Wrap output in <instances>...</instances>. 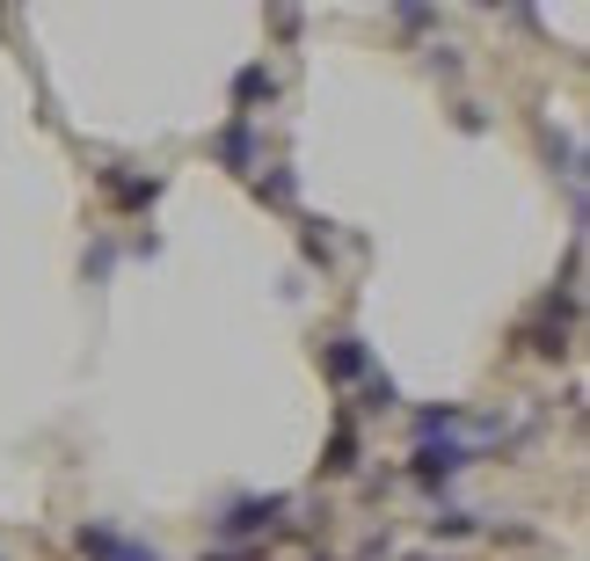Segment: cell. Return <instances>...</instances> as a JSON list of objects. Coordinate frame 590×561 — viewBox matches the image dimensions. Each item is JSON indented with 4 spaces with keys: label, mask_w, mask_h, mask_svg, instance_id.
<instances>
[{
    "label": "cell",
    "mask_w": 590,
    "mask_h": 561,
    "mask_svg": "<svg viewBox=\"0 0 590 561\" xmlns=\"http://www.w3.org/2000/svg\"><path fill=\"white\" fill-rule=\"evenodd\" d=\"M271 96H277V80L263 74V66H241V74H234V102H241L234 117H248V102H271Z\"/></svg>",
    "instance_id": "6"
},
{
    "label": "cell",
    "mask_w": 590,
    "mask_h": 561,
    "mask_svg": "<svg viewBox=\"0 0 590 561\" xmlns=\"http://www.w3.org/2000/svg\"><path fill=\"white\" fill-rule=\"evenodd\" d=\"M467 460H474L467 445H438V438H423V445H416V460H409V474H416V482H444V474H460Z\"/></svg>",
    "instance_id": "2"
},
{
    "label": "cell",
    "mask_w": 590,
    "mask_h": 561,
    "mask_svg": "<svg viewBox=\"0 0 590 561\" xmlns=\"http://www.w3.org/2000/svg\"><path fill=\"white\" fill-rule=\"evenodd\" d=\"M204 561H263V539H241V547H219V554H204Z\"/></svg>",
    "instance_id": "14"
},
{
    "label": "cell",
    "mask_w": 590,
    "mask_h": 561,
    "mask_svg": "<svg viewBox=\"0 0 590 561\" xmlns=\"http://www.w3.org/2000/svg\"><path fill=\"white\" fill-rule=\"evenodd\" d=\"M110 539H117L110 525H80V554H88V561H102V554H110Z\"/></svg>",
    "instance_id": "11"
},
{
    "label": "cell",
    "mask_w": 590,
    "mask_h": 561,
    "mask_svg": "<svg viewBox=\"0 0 590 561\" xmlns=\"http://www.w3.org/2000/svg\"><path fill=\"white\" fill-rule=\"evenodd\" d=\"M102 190L117 197L124 212H147L153 197H161V183H153V175H147V183H139V175H117V169H102Z\"/></svg>",
    "instance_id": "3"
},
{
    "label": "cell",
    "mask_w": 590,
    "mask_h": 561,
    "mask_svg": "<svg viewBox=\"0 0 590 561\" xmlns=\"http://www.w3.org/2000/svg\"><path fill=\"white\" fill-rule=\"evenodd\" d=\"M393 401H401L393 379H387V372H372V379H365V409H393Z\"/></svg>",
    "instance_id": "10"
},
{
    "label": "cell",
    "mask_w": 590,
    "mask_h": 561,
    "mask_svg": "<svg viewBox=\"0 0 590 561\" xmlns=\"http://www.w3.org/2000/svg\"><path fill=\"white\" fill-rule=\"evenodd\" d=\"M219 161H226L234 175H248V161H255V124H248V117H234V124L219 132Z\"/></svg>",
    "instance_id": "4"
},
{
    "label": "cell",
    "mask_w": 590,
    "mask_h": 561,
    "mask_svg": "<svg viewBox=\"0 0 590 561\" xmlns=\"http://www.w3.org/2000/svg\"><path fill=\"white\" fill-rule=\"evenodd\" d=\"M357 372H372V350L357 336H336L328 342V379H357Z\"/></svg>",
    "instance_id": "5"
},
{
    "label": "cell",
    "mask_w": 590,
    "mask_h": 561,
    "mask_svg": "<svg viewBox=\"0 0 590 561\" xmlns=\"http://www.w3.org/2000/svg\"><path fill=\"white\" fill-rule=\"evenodd\" d=\"M430 533H444V539H467V533H474V518H467V511H452V518H430Z\"/></svg>",
    "instance_id": "13"
},
{
    "label": "cell",
    "mask_w": 590,
    "mask_h": 561,
    "mask_svg": "<svg viewBox=\"0 0 590 561\" xmlns=\"http://www.w3.org/2000/svg\"><path fill=\"white\" fill-rule=\"evenodd\" d=\"M255 197H271V204H292V169H277V175H255Z\"/></svg>",
    "instance_id": "9"
},
{
    "label": "cell",
    "mask_w": 590,
    "mask_h": 561,
    "mask_svg": "<svg viewBox=\"0 0 590 561\" xmlns=\"http://www.w3.org/2000/svg\"><path fill=\"white\" fill-rule=\"evenodd\" d=\"M460 423H467L460 409H423V415H416V431H423V438H438V431H460Z\"/></svg>",
    "instance_id": "8"
},
{
    "label": "cell",
    "mask_w": 590,
    "mask_h": 561,
    "mask_svg": "<svg viewBox=\"0 0 590 561\" xmlns=\"http://www.w3.org/2000/svg\"><path fill=\"white\" fill-rule=\"evenodd\" d=\"M285 511H292L285 496H241V503H226V518H212V533H219V539H255L263 525H277Z\"/></svg>",
    "instance_id": "1"
},
{
    "label": "cell",
    "mask_w": 590,
    "mask_h": 561,
    "mask_svg": "<svg viewBox=\"0 0 590 561\" xmlns=\"http://www.w3.org/2000/svg\"><path fill=\"white\" fill-rule=\"evenodd\" d=\"M357 466V431L350 423H336V438H328V460H321V474H350Z\"/></svg>",
    "instance_id": "7"
},
{
    "label": "cell",
    "mask_w": 590,
    "mask_h": 561,
    "mask_svg": "<svg viewBox=\"0 0 590 561\" xmlns=\"http://www.w3.org/2000/svg\"><path fill=\"white\" fill-rule=\"evenodd\" d=\"M102 561H161V554L139 547V539H110V554H102Z\"/></svg>",
    "instance_id": "12"
}]
</instances>
